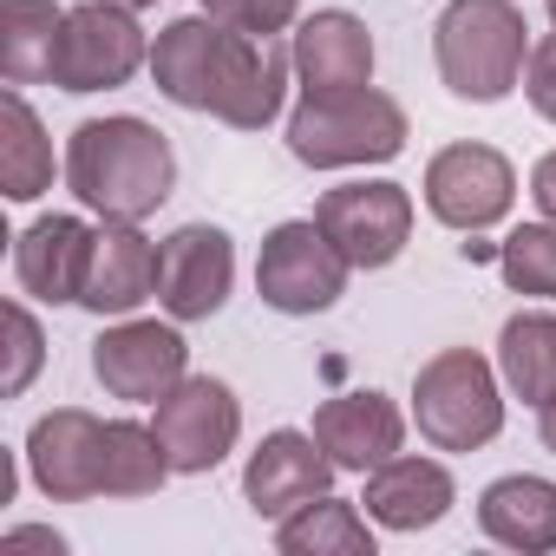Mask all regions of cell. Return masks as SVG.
<instances>
[{
  "mask_svg": "<svg viewBox=\"0 0 556 556\" xmlns=\"http://www.w3.org/2000/svg\"><path fill=\"white\" fill-rule=\"evenodd\" d=\"M295 60L275 40H249L223 21H170L151 47V79L170 105L184 112H210L236 131H262L282 112Z\"/></svg>",
  "mask_w": 556,
  "mask_h": 556,
  "instance_id": "6da1fadb",
  "label": "cell"
},
{
  "mask_svg": "<svg viewBox=\"0 0 556 556\" xmlns=\"http://www.w3.org/2000/svg\"><path fill=\"white\" fill-rule=\"evenodd\" d=\"M177 184L170 138L144 118H86L66 138V190L105 223H144Z\"/></svg>",
  "mask_w": 556,
  "mask_h": 556,
  "instance_id": "7a4b0ae2",
  "label": "cell"
},
{
  "mask_svg": "<svg viewBox=\"0 0 556 556\" xmlns=\"http://www.w3.org/2000/svg\"><path fill=\"white\" fill-rule=\"evenodd\" d=\"M523 14L510 0H452L432 27V53H439V79L452 99H471V105H497L517 79H523V60H530V40H523Z\"/></svg>",
  "mask_w": 556,
  "mask_h": 556,
  "instance_id": "3957f363",
  "label": "cell"
},
{
  "mask_svg": "<svg viewBox=\"0 0 556 556\" xmlns=\"http://www.w3.org/2000/svg\"><path fill=\"white\" fill-rule=\"evenodd\" d=\"M406 151V112L400 99L354 86V92H302L289 112V157L308 170H348V164H387Z\"/></svg>",
  "mask_w": 556,
  "mask_h": 556,
  "instance_id": "277c9868",
  "label": "cell"
},
{
  "mask_svg": "<svg viewBox=\"0 0 556 556\" xmlns=\"http://www.w3.org/2000/svg\"><path fill=\"white\" fill-rule=\"evenodd\" d=\"M413 413L419 432L439 452H478L504 432V400H497V374L484 354L471 348H445L419 367L413 380Z\"/></svg>",
  "mask_w": 556,
  "mask_h": 556,
  "instance_id": "5b68a950",
  "label": "cell"
},
{
  "mask_svg": "<svg viewBox=\"0 0 556 556\" xmlns=\"http://www.w3.org/2000/svg\"><path fill=\"white\" fill-rule=\"evenodd\" d=\"M348 275L354 262L334 249V236L308 216L295 223H275L262 255H255V295L275 308V315H328L341 295H348Z\"/></svg>",
  "mask_w": 556,
  "mask_h": 556,
  "instance_id": "8992f818",
  "label": "cell"
},
{
  "mask_svg": "<svg viewBox=\"0 0 556 556\" xmlns=\"http://www.w3.org/2000/svg\"><path fill=\"white\" fill-rule=\"evenodd\" d=\"M144 60H151V47H144L138 14L112 8V0H86V8H66L60 53H53V86L60 92H112Z\"/></svg>",
  "mask_w": 556,
  "mask_h": 556,
  "instance_id": "52a82bcc",
  "label": "cell"
},
{
  "mask_svg": "<svg viewBox=\"0 0 556 556\" xmlns=\"http://www.w3.org/2000/svg\"><path fill=\"white\" fill-rule=\"evenodd\" d=\"M315 223L334 236V249L354 268H387V262H400V249L413 236V197H406V184H387V177L334 184L315 203Z\"/></svg>",
  "mask_w": 556,
  "mask_h": 556,
  "instance_id": "ba28073f",
  "label": "cell"
},
{
  "mask_svg": "<svg viewBox=\"0 0 556 556\" xmlns=\"http://www.w3.org/2000/svg\"><path fill=\"white\" fill-rule=\"evenodd\" d=\"M151 426H157L170 465H177L184 478H203V471H216V465L236 452L242 406H236V393H229L223 380H210V374H184V380L157 400V419H151Z\"/></svg>",
  "mask_w": 556,
  "mask_h": 556,
  "instance_id": "9c48e42d",
  "label": "cell"
},
{
  "mask_svg": "<svg viewBox=\"0 0 556 556\" xmlns=\"http://www.w3.org/2000/svg\"><path fill=\"white\" fill-rule=\"evenodd\" d=\"M236 289V242L216 223H184L157 249V302L170 321H210Z\"/></svg>",
  "mask_w": 556,
  "mask_h": 556,
  "instance_id": "30bf717a",
  "label": "cell"
},
{
  "mask_svg": "<svg viewBox=\"0 0 556 556\" xmlns=\"http://www.w3.org/2000/svg\"><path fill=\"white\" fill-rule=\"evenodd\" d=\"M517 197V170L491 144H445L426 164V210L445 229H491Z\"/></svg>",
  "mask_w": 556,
  "mask_h": 556,
  "instance_id": "8fae6325",
  "label": "cell"
},
{
  "mask_svg": "<svg viewBox=\"0 0 556 556\" xmlns=\"http://www.w3.org/2000/svg\"><path fill=\"white\" fill-rule=\"evenodd\" d=\"M105 426L86 406H60L47 419H34L27 432V471L53 504H79V497H105Z\"/></svg>",
  "mask_w": 556,
  "mask_h": 556,
  "instance_id": "7c38bea8",
  "label": "cell"
},
{
  "mask_svg": "<svg viewBox=\"0 0 556 556\" xmlns=\"http://www.w3.org/2000/svg\"><path fill=\"white\" fill-rule=\"evenodd\" d=\"M92 374L112 400H138V406L151 400L157 406L190 374V348L164 321H118L92 341Z\"/></svg>",
  "mask_w": 556,
  "mask_h": 556,
  "instance_id": "4fadbf2b",
  "label": "cell"
},
{
  "mask_svg": "<svg viewBox=\"0 0 556 556\" xmlns=\"http://www.w3.org/2000/svg\"><path fill=\"white\" fill-rule=\"evenodd\" d=\"M334 471H341V465L321 452V439H315V432L282 426V432H268V439L249 452L242 497H249V510H255V517L282 523L289 510H302L308 497H321V491L334 484Z\"/></svg>",
  "mask_w": 556,
  "mask_h": 556,
  "instance_id": "5bb4252c",
  "label": "cell"
},
{
  "mask_svg": "<svg viewBox=\"0 0 556 556\" xmlns=\"http://www.w3.org/2000/svg\"><path fill=\"white\" fill-rule=\"evenodd\" d=\"M151 295H157V242L138 223H99L79 308H92V315H131Z\"/></svg>",
  "mask_w": 556,
  "mask_h": 556,
  "instance_id": "9a60e30c",
  "label": "cell"
},
{
  "mask_svg": "<svg viewBox=\"0 0 556 556\" xmlns=\"http://www.w3.org/2000/svg\"><path fill=\"white\" fill-rule=\"evenodd\" d=\"M92 236L99 229H86V216H40V223H27L21 229V242H14V275H21V289L34 295V302H79V289H86V262H92Z\"/></svg>",
  "mask_w": 556,
  "mask_h": 556,
  "instance_id": "2e32d148",
  "label": "cell"
},
{
  "mask_svg": "<svg viewBox=\"0 0 556 556\" xmlns=\"http://www.w3.org/2000/svg\"><path fill=\"white\" fill-rule=\"evenodd\" d=\"M289 60H295L302 92H354V86H374V34H367L361 14H341V8L302 21Z\"/></svg>",
  "mask_w": 556,
  "mask_h": 556,
  "instance_id": "e0dca14e",
  "label": "cell"
},
{
  "mask_svg": "<svg viewBox=\"0 0 556 556\" xmlns=\"http://www.w3.org/2000/svg\"><path fill=\"white\" fill-rule=\"evenodd\" d=\"M315 439H321V452L341 465V471H374V465H387L393 452H400V439H406V419H400V406L387 400V393H341V400H328L321 413H315Z\"/></svg>",
  "mask_w": 556,
  "mask_h": 556,
  "instance_id": "ac0fdd59",
  "label": "cell"
},
{
  "mask_svg": "<svg viewBox=\"0 0 556 556\" xmlns=\"http://www.w3.org/2000/svg\"><path fill=\"white\" fill-rule=\"evenodd\" d=\"M367 517L387 523V530H432L452 504H458V484L439 458H406L393 452L387 465L367 471Z\"/></svg>",
  "mask_w": 556,
  "mask_h": 556,
  "instance_id": "d6986e66",
  "label": "cell"
},
{
  "mask_svg": "<svg viewBox=\"0 0 556 556\" xmlns=\"http://www.w3.org/2000/svg\"><path fill=\"white\" fill-rule=\"evenodd\" d=\"M478 523H484L491 543L523 549V556H543V549H556V484L549 478H530V471H510V478L484 484Z\"/></svg>",
  "mask_w": 556,
  "mask_h": 556,
  "instance_id": "ffe728a7",
  "label": "cell"
},
{
  "mask_svg": "<svg viewBox=\"0 0 556 556\" xmlns=\"http://www.w3.org/2000/svg\"><path fill=\"white\" fill-rule=\"evenodd\" d=\"M66 8L53 0H0V79L8 86H40L53 79Z\"/></svg>",
  "mask_w": 556,
  "mask_h": 556,
  "instance_id": "44dd1931",
  "label": "cell"
},
{
  "mask_svg": "<svg viewBox=\"0 0 556 556\" xmlns=\"http://www.w3.org/2000/svg\"><path fill=\"white\" fill-rule=\"evenodd\" d=\"M0 184H8L14 203H34L40 190H53V138L40 112L21 99V86L0 92Z\"/></svg>",
  "mask_w": 556,
  "mask_h": 556,
  "instance_id": "7402d4cb",
  "label": "cell"
},
{
  "mask_svg": "<svg viewBox=\"0 0 556 556\" xmlns=\"http://www.w3.org/2000/svg\"><path fill=\"white\" fill-rule=\"evenodd\" d=\"M275 549L282 556H374V530L348 497H308L275 523Z\"/></svg>",
  "mask_w": 556,
  "mask_h": 556,
  "instance_id": "603a6c76",
  "label": "cell"
},
{
  "mask_svg": "<svg viewBox=\"0 0 556 556\" xmlns=\"http://www.w3.org/2000/svg\"><path fill=\"white\" fill-rule=\"evenodd\" d=\"M497 374L523 406L556 400V315H510L497 334Z\"/></svg>",
  "mask_w": 556,
  "mask_h": 556,
  "instance_id": "cb8c5ba5",
  "label": "cell"
},
{
  "mask_svg": "<svg viewBox=\"0 0 556 556\" xmlns=\"http://www.w3.org/2000/svg\"><path fill=\"white\" fill-rule=\"evenodd\" d=\"M170 471L177 465H170L157 426H138V419L105 426V497H151V491H164Z\"/></svg>",
  "mask_w": 556,
  "mask_h": 556,
  "instance_id": "d4e9b609",
  "label": "cell"
},
{
  "mask_svg": "<svg viewBox=\"0 0 556 556\" xmlns=\"http://www.w3.org/2000/svg\"><path fill=\"white\" fill-rule=\"evenodd\" d=\"M497 275L517 295H549L556 302V223H523L497 242Z\"/></svg>",
  "mask_w": 556,
  "mask_h": 556,
  "instance_id": "484cf974",
  "label": "cell"
},
{
  "mask_svg": "<svg viewBox=\"0 0 556 556\" xmlns=\"http://www.w3.org/2000/svg\"><path fill=\"white\" fill-rule=\"evenodd\" d=\"M8 374H0V393H27L34 387V374H40V361H47V334H40V321L27 315V302H8Z\"/></svg>",
  "mask_w": 556,
  "mask_h": 556,
  "instance_id": "4316f807",
  "label": "cell"
},
{
  "mask_svg": "<svg viewBox=\"0 0 556 556\" xmlns=\"http://www.w3.org/2000/svg\"><path fill=\"white\" fill-rule=\"evenodd\" d=\"M203 14L249 34V40H275L295 27V0H203Z\"/></svg>",
  "mask_w": 556,
  "mask_h": 556,
  "instance_id": "83f0119b",
  "label": "cell"
},
{
  "mask_svg": "<svg viewBox=\"0 0 556 556\" xmlns=\"http://www.w3.org/2000/svg\"><path fill=\"white\" fill-rule=\"evenodd\" d=\"M523 92H530V105L556 125V34H543V40L530 47V60H523Z\"/></svg>",
  "mask_w": 556,
  "mask_h": 556,
  "instance_id": "f1b7e54d",
  "label": "cell"
},
{
  "mask_svg": "<svg viewBox=\"0 0 556 556\" xmlns=\"http://www.w3.org/2000/svg\"><path fill=\"white\" fill-rule=\"evenodd\" d=\"M530 197H536V210L556 223V151H549V157H536V170H530Z\"/></svg>",
  "mask_w": 556,
  "mask_h": 556,
  "instance_id": "f546056e",
  "label": "cell"
},
{
  "mask_svg": "<svg viewBox=\"0 0 556 556\" xmlns=\"http://www.w3.org/2000/svg\"><path fill=\"white\" fill-rule=\"evenodd\" d=\"M8 543H40V549H53V556L66 549V536H60V530H47V523H14V530H8Z\"/></svg>",
  "mask_w": 556,
  "mask_h": 556,
  "instance_id": "4dcf8cb0",
  "label": "cell"
},
{
  "mask_svg": "<svg viewBox=\"0 0 556 556\" xmlns=\"http://www.w3.org/2000/svg\"><path fill=\"white\" fill-rule=\"evenodd\" d=\"M536 432H543V445L556 452V400H543V406H536Z\"/></svg>",
  "mask_w": 556,
  "mask_h": 556,
  "instance_id": "1f68e13d",
  "label": "cell"
},
{
  "mask_svg": "<svg viewBox=\"0 0 556 556\" xmlns=\"http://www.w3.org/2000/svg\"><path fill=\"white\" fill-rule=\"evenodd\" d=\"M112 8H131L138 14V8H157V0H112Z\"/></svg>",
  "mask_w": 556,
  "mask_h": 556,
  "instance_id": "d6a6232c",
  "label": "cell"
},
{
  "mask_svg": "<svg viewBox=\"0 0 556 556\" xmlns=\"http://www.w3.org/2000/svg\"><path fill=\"white\" fill-rule=\"evenodd\" d=\"M549 21H556V0H549Z\"/></svg>",
  "mask_w": 556,
  "mask_h": 556,
  "instance_id": "836d02e7",
  "label": "cell"
}]
</instances>
